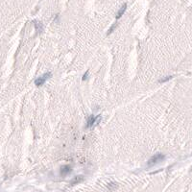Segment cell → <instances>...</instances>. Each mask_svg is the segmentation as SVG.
<instances>
[{
    "instance_id": "obj_1",
    "label": "cell",
    "mask_w": 192,
    "mask_h": 192,
    "mask_svg": "<svg viewBox=\"0 0 192 192\" xmlns=\"http://www.w3.org/2000/svg\"><path fill=\"white\" fill-rule=\"evenodd\" d=\"M165 159V156L163 154H156V155H154L149 161H148V166L149 167H151V166H154L155 164H158V163H160L161 161H162L163 160Z\"/></svg>"
},
{
    "instance_id": "obj_2",
    "label": "cell",
    "mask_w": 192,
    "mask_h": 192,
    "mask_svg": "<svg viewBox=\"0 0 192 192\" xmlns=\"http://www.w3.org/2000/svg\"><path fill=\"white\" fill-rule=\"evenodd\" d=\"M101 120V115H89L87 117V120H86V128H91L95 125H97Z\"/></svg>"
},
{
    "instance_id": "obj_3",
    "label": "cell",
    "mask_w": 192,
    "mask_h": 192,
    "mask_svg": "<svg viewBox=\"0 0 192 192\" xmlns=\"http://www.w3.org/2000/svg\"><path fill=\"white\" fill-rule=\"evenodd\" d=\"M51 77H52V73H51V72H47V73H45L43 76L38 77V79H36L35 84H36L37 86H40V85H42L44 83L47 81V79H49V78H51Z\"/></svg>"
},
{
    "instance_id": "obj_4",
    "label": "cell",
    "mask_w": 192,
    "mask_h": 192,
    "mask_svg": "<svg viewBox=\"0 0 192 192\" xmlns=\"http://www.w3.org/2000/svg\"><path fill=\"white\" fill-rule=\"evenodd\" d=\"M71 171H72V169H71V167L69 165H63V166L61 167V176H66Z\"/></svg>"
},
{
    "instance_id": "obj_5",
    "label": "cell",
    "mask_w": 192,
    "mask_h": 192,
    "mask_svg": "<svg viewBox=\"0 0 192 192\" xmlns=\"http://www.w3.org/2000/svg\"><path fill=\"white\" fill-rule=\"evenodd\" d=\"M126 8H127V4H124V5L120 8V10L118 11V13H117V15H116V18H117V19L120 18V17L123 15V14H124L125 11H126Z\"/></svg>"
},
{
    "instance_id": "obj_6",
    "label": "cell",
    "mask_w": 192,
    "mask_h": 192,
    "mask_svg": "<svg viewBox=\"0 0 192 192\" xmlns=\"http://www.w3.org/2000/svg\"><path fill=\"white\" fill-rule=\"evenodd\" d=\"M34 23H35V27H36V30H37L38 33H41L43 31V25H42V23H40L38 21H34Z\"/></svg>"
},
{
    "instance_id": "obj_7",
    "label": "cell",
    "mask_w": 192,
    "mask_h": 192,
    "mask_svg": "<svg viewBox=\"0 0 192 192\" xmlns=\"http://www.w3.org/2000/svg\"><path fill=\"white\" fill-rule=\"evenodd\" d=\"M83 178H84L83 176H78V177H76V178H74V179L72 180V183H71V184H78L79 182H81V181H82V180H83Z\"/></svg>"
},
{
    "instance_id": "obj_8",
    "label": "cell",
    "mask_w": 192,
    "mask_h": 192,
    "mask_svg": "<svg viewBox=\"0 0 192 192\" xmlns=\"http://www.w3.org/2000/svg\"><path fill=\"white\" fill-rule=\"evenodd\" d=\"M115 27H116V24H113L112 26H111V28H110V30H109V32H108V34H111L112 33V31L115 29Z\"/></svg>"
},
{
    "instance_id": "obj_9",
    "label": "cell",
    "mask_w": 192,
    "mask_h": 192,
    "mask_svg": "<svg viewBox=\"0 0 192 192\" xmlns=\"http://www.w3.org/2000/svg\"><path fill=\"white\" fill-rule=\"evenodd\" d=\"M170 79H172V76H169V77H166V78H164V79H162V80H161L160 82L162 83V82H166V81H169Z\"/></svg>"
},
{
    "instance_id": "obj_10",
    "label": "cell",
    "mask_w": 192,
    "mask_h": 192,
    "mask_svg": "<svg viewBox=\"0 0 192 192\" xmlns=\"http://www.w3.org/2000/svg\"><path fill=\"white\" fill-rule=\"evenodd\" d=\"M87 76H88V71H86V72L84 74V76H83V80H86L85 78H87Z\"/></svg>"
}]
</instances>
